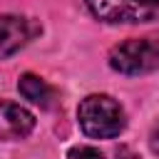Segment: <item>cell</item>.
<instances>
[{
    "label": "cell",
    "mask_w": 159,
    "mask_h": 159,
    "mask_svg": "<svg viewBox=\"0 0 159 159\" xmlns=\"http://www.w3.org/2000/svg\"><path fill=\"white\" fill-rule=\"evenodd\" d=\"M40 22L22 15H0V60L15 55L35 35H40Z\"/></svg>",
    "instance_id": "obj_4"
},
{
    "label": "cell",
    "mask_w": 159,
    "mask_h": 159,
    "mask_svg": "<svg viewBox=\"0 0 159 159\" xmlns=\"http://www.w3.org/2000/svg\"><path fill=\"white\" fill-rule=\"evenodd\" d=\"M109 67L129 77L159 70V32L144 37H129L114 45L109 52Z\"/></svg>",
    "instance_id": "obj_2"
},
{
    "label": "cell",
    "mask_w": 159,
    "mask_h": 159,
    "mask_svg": "<svg viewBox=\"0 0 159 159\" xmlns=\"http://www.w3.org/2000/svg\"><path fill=\"white\" fill-rule=\"evenodd\" d=\"M80 129L92 139H114L127 127L122 104L109 94H87L77 107Z\"/></svg>",
    "instance_id": "obj_1"
},
{
    "label": "cell",
    "mask_w": 159,
    "mask_h": 159,
    "mask_svg": "<svg viewBox=\"0 0 159 159\" xmlns=\"http://www.w3.org/2000/svg\"><path fill=\"white\" fill-rule=\"evenodd\" d=\"M117 159H139V157H137L129 147H119V149H117Z\"/></svg>",
    "instance_id": "obj_9"
},
{
    "label": "cell",
    "mask_w": 159,
    "mask_h": 159,
    "mask_svg": "<svg viewBox=\"0 0 159 159\" xmlns=\"http://www.w3.org/2000/svg\"><path fill=\"white\" fill-rule=\"evenodd\" d=\"M17 89L25 99H30L32 104H40V107H52V99H55V89L37 75L27 72L17 80Z\"/></svg>",
    "instance_id": "obj_6"
},
{
    "label": "cell",
    "mask_w": 159,
    "mask_h": 159,
    "mask_svg": "<svg viewBox=\"0 0 159 159\" xmlns=\"http://www.w3.org/2000/svg\"><path fill=\"white\" fill-rule=\"evenodd\" d=\"M35 129V114L25 109L22 104L0 99V139L2 142H15L25 139Z\"/></svg>",
    "instance_id": "obj_5"
},
{
    "label": "cell",
    "mask_w": 159,
    "mask_h": 159,
    "mask_svg": "<svg viewBox=\"0 0 159 159\" xmlns=\"http://www.w3.org/2000/svg\"><path fill=\"white\" fill-rule=\"evenodd\" d=\"M70 157L72 159H104V154L94 147H77V149L70 152Z\"/></svg>",
    "instance_id": "obj_7"
},
{
    "label": "cell",
    "mask_w": 159,
    "mask_h": 159,
    "mask_svg": "<svg viewBox=\"0 0 159 159\" xmlns=\"http://www.w3.org/2000/svg\"><path fill=\"white\" fill-rule=\"evenodd\" d=\"M149 147H152L154 154H159V122L154 124V129H152V134H149Z\"/></svg>",
    "instance_id": "obj_8"
},
{
    "label": "cell",
    "mask_w": 159,
    "mask_h": 159,
    "mask_svg": "<svg viewBox=\"0 0 159 159\" xmlns=\"http://www.w3.org/2000/svg\"><path fill=\"white\" fill-rule=\"evenodd\" d=\"M87 10L109 25L149 22L159 12V0H84Z\"/></svg>",
    "instance_id": "obj_3"
}]
</instances>
